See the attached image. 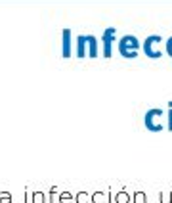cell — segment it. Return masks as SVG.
Segmentation results:
<instances>
[{"label": "cell", "instance_id": "cell-6", "mask_svg": "<svg viewBox=\"0 0 172 203\" xmlns=\"http://www.w3.org/2000/svg\"><path fill=\"white\" fill-rule=\"evenodd\" d=\"M73 52V33L71 29H63L61 31V57H71Z\"/></svg>", "mask_w": 172, "mask_h": 203}, {"label": "cell", "instance_id": "cell-9", "mask_svg": "<svg viewBox=\"0 0 172 203\" xmlns=\"http://www.w3.org/2000/svg\"><path fill=\"white\" fill-rule=\"evenodd\" d=\"M117 199H119V203H126V195L123 194V195H119V197H117Z\"/></svg>", "mask_w": 172, "mask_h": 203}, {"label": "cell", "instance_id": "cell-1", "mask_svg": "<svg viewBox=\"0 0 172 203\" xmlns=\"http://www.w3.org/2000/svg\"><path fill=\"white\" fill-rule=\"evenodd\" d=\"M99 40L94 35H78L77 37V57H98Z\"/></svg>", "mask_w": 172, "mask_h": 203}, {"label": "cell", "instance_id": "cell-3", "mask_svg": "<svg viewBox=\"0 0 172 203\" xmlns=\"http://www.w3.org/2000/svg\"><path fill=\"white\" fill-rule=\"evenodd\" d=\"M163 37L161 35H149V37L142 42V50L145 52L147 57H151V60H159L163 56Z\"/></svg>", "mask_w": 172, "mask_h": 203}, {"label": "cell", "instance_id": "cell-4", "mask_svg": "<svg viewBox=\"0 0 172 203\" xmlns=\"http://www.w3.org/2000/svg\"><path fill=\"white\" fill-rule=\"evenodd\" d=\"M102 56L103 57H111L113 54V42L117 40V29L115 27H107L102 33Z\"/></svg>", "mask_w": 172, "mask_h": 203}, {"label": "cell", "instance_id": "cell-8", "mask_svg": "<svg viewBox=\"0 0 172 203\" xmlns=\"http://www.w3.org/2000/svg\"><path fill=\"white\" fill-rule=\"evenodd\" d=\"M168 128L172 130V102H170V111H168Z\"/></svg>", "mask_w": 172, "mask_h": 203}, {"label": "cell", "instance_id": "cell-7", "mask_svg": "<svg viewBox=\"0 0 172 203\" xmlns=\"http://www.w3.org/2000/svg\"><path fill=\"white\" fill-rule=\"evenodd\" d=\"M164 50H167V54H168V56L172 57V35L168 37V40L164 42Z\"/></svg>", "mask_w": 172, "mask_h": 203}, {"label": "cell", "instance_id": "cell-5", "mask_svg": "<svg viewBox=\"0 0 172 203\" xmlns=\"http://www.w3.org/2000/svg\"><path fill=\"white\" fill-rule=\"evenodd\" d=\"M163 117V109H149L145 113V127L149 130H153V132H159V130H163V125L159 123V119Z\"/></svg>", "mask_w": 172, "mask_h": 203}, {"label": "cell", "instance_id": "cell-2", "mask_svg": "<svg viewBox=\"0 0 172 203\" xmlns=\"http://www.w3.org/2000/svg\"><path fill=\"white\" fill-rule=\"evenodd\" d=\"M117 48H119V54L123 57L134 60V57H138L142 42L138 40V37H134V35H123V37L117 40Z\"/></svg>", "mask_w": 172, "mask_h": 203}]
</instances>
